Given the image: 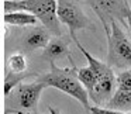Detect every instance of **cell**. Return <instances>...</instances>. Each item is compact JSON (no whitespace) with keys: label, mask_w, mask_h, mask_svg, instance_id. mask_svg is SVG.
Listing matches in <instances>:
<instances>
[{"label":"cell","mask_w":131,"mask_h":114,"mask_svg":"<svg viewBox=\"0 0 131 114\" xmlns=\"http://www.w3.org/2000/svg\"><path fill=\"white\" fill-rule=\"evenodd\" d=\"M51 71L47 73L41 75L37 77V80L42 82L47 87H55L59 89L61 92L72 96L76 99L80 104L83 106L86 111L90 110L89 104V92L86 87L80 83V80L76 76V69L78 68H58L55 63H49Z\"/></svg>","instance_id":"obj_1"},{"label":"cell","mask_w":131,"mask_h":114,"mask_svg":"<svg viewBox=\"0 0 131 114\" xmlns=\"http://www.w3.org/2000/svg\"><path fill=\"white\" fill-rule=\"evenodd\" d=\"M4 13L28 12L41 21L57 37H62L61 21L58 18V2L57 0H4Z\"/></svg>","instance_id":"obj_2"},{"label":"cell","mask_w":131,"mask_h":114,"mask_svg":"<svg viewBox=\"0 0 131 114\" xmlns=\"http://www.w3.org/2000/svg\"><path fill=\"white\" fill-rule=\"evenodd\" d=\"M73 42L76 44L78 49L83 54V56L88 61V65L93 69V72L97 76V83L94 86L93 92L89 94V97L92 99V101L94 103V106H100L103 103L107 104V101L111 99V96L114 94V89L117 86V77L114 76L111 68L107 63L99 61L97 58H94L85 47L80 44V41L78 40V37H72Z\"/></svg>","instance_id":"obj_3"},{"label":"cell","mask_w":131,"mask_h":114,"mask_svg":"<svg viewBox=\"0 0 131 114\" xmlns=\"http://www.w3.org/2000/svg\"><path fill=\"white\" fill-rule=\"evenodd\" d=\"M108 52L107 61L110 66L118 69H131V40L127 37L118 21H111L107 35Z\"/></svg>","instance_id":"obj_4"},{"label":"cell","mask_w":131,"mask_h":114,"mask_svg":"<svg viewBox=\"0 0 131 114\" xmlns=\"http://www.w3.org/2000/svg\"><path fill=\"white\" fill-rule=\"evenodd\" d=\"M86 3L92 7V10L103 23L106 35L110 32L111 21H118L124 26L127 24L125 17L130 10L128 0H86Z\"/></svg>","instance_id":"obj_5"},{"label":"cell","mask_w":131,"mask_h":114,"mask_svg":"<svg viewBox=\"0 0 131 114\" xmlns=\"http://www.w3.org/2000/svg\"><path fill=\"white\" fill-rule=\"evenodd\" d=\"M58 2V18L61 24H65L69 28L71 38L76 35L78 30H93L89 17L83 13L82 7L76 0H57Z\"/></svg>","instance_id":"obj_6"},{"label":"cell","mask_w":131,"mask_h":114,"mask_svg":"<svg viewBox=\"0 0 131 114\" xmlns=\"http://www.w3.org/2000/svg\"><path fill=\"white\" fill-rule=\"evenodd\" d=\"M45 87L47 86L37 79H35V82L31 83H21L18 86V93H17L18 106L21 108H34Z\"/></svg>","instance_id":"obj_7"},{"label":"cell","mask_w":131,"mask_h":114,"mask_svg":"<svg viewBox=\"0 0 131 114\" xmlns=\"http://www.w3.org/2000/svg\"><path fill=\"white\" fill-rule=\"evenodd\" d=\"M42 58L48 61L49 63H55V61L62 59V58H68L71 62L72 68H76L75 62L72 59L71 51H69V41L63 37H55L49 41V44L44 48Z\"/></svg>","instance_id":"obj_8"},{"label":"cell","mask_w":131,"mask_h":114,"mask_svg":"<svg viewBox=\"0 0 131 114\" xmlns=\"http://www.w3.org/2000/svg\"><path fill=\"white\" fill-rule=\"evenodd\" d=\"M52 32L49 31L45 27H34L31 28L28 32L26 34V37L21 41V45H23V49L27 52L31 51H37V49H44L47 45L49 44Z\"/></svg>","instance_id":"obj_9"},{"label":"cell","mask_w":131,"mask_h":114,"mask_svg":"<svg viewBox=\"0 0 131 114\" xmlns=\"http://www.w3.org/2000/svg\"><path fill=\"white\" fill-rule=\"evenodd\" d=\"M107 107L113 110H118L123 113L131 111V90H120L117 89L111 99L107 101Z\"/></svg>","instance_id":"obj_10"},{"label":"cell","mask_w":131,"mask_h":114,"mask_svg":"<svg viewBox=\"0 0 131 114\" xmlns=\"http://www.w3.org/2000/svg\"><path fill=\"white\" fill-rule=\"evenodd\" d=\"M4 23L9 26L16 27H27L37 24L38 18L34 14L27 12H13V13H4Z\"/></svg>","instance_id":"obj_11"},{"label":"cell","mask_w":131,"mask_h":114,"mask_svg":"<svg viewBox=\"0 0 131 114\" xmlns=\"http://www.w3.org/2000/svg\"><path fill=\"white\" fill-rule=\"evenodd\" d=\"M31 76H35V73L28 72V71H26V72H10V71H6L4 80H3V83H4V89H3L4 96H9L16 86H20L21 80L27 79V77H31Z\"/></svg>","instance_id":"obj_12"},{"label":"cell","mask_w":131,"mask_h":114,"mask_svg":"<svg viewBox=\"0 0 131 114\" xmlns=\"http://www.w3.org/2000/svg\"><path fill=\"white\" fill-rule=\"evenodd\" d=\"M76 76H78V79L80 80V83L86 87V90L89 92V94H90L92 92H93L96 83H97V76L93 72V69L89 65L85 66V68H79V69H76Z\"/></svg>","instance_id":"obj_13"},{"label":"cell","mask_w":131,"mask_h":114,"mask_svg":"<svg viewBox=\"0 0 131 114\" xmlns=\"http://www.w3.org/2000/svg\"><path fill=\"white\" fill-rule=\"evenodd\" d=\"M6 66H7L6 71H10V72H26L27 71V59L24 56V54L17 52V54H13L7 58Z\"/></svg>","instance_id":"obj_14"},{"label":"cell","mask_w":131,"mask_h":114,"mask_svg":"<svg viewBox=\"0 0 131 114\" xmlns=\"http://www.w3.org/2000/svg\"><path fill=\"white\" fill-rule=\"evenodd\" d=\"M117 89L120 90H131V69L123 71L117 75Z\"/></svg>","instance_id":"obj_15"},{"label":"cell","mask_w":131,"mask_h":114,"mask_svg":"<svg viewBox=\"0 0 131 114\" xmlns=\"http://www.w3.org/2000/svg\"><path fill=\"white\" fill-rule=\"evenodd\" d=\"M89 113H92V114H125L123 111L113 110V108H108V107H100V106H90Z\"/></svg>","instance_id":"obj_16"},{"label":"cell","mask_w":131,"mask_h":114,"mask_svg":"<svg viewBox=\"0 0 131 114\" xmlns=\"http://www.w3.org/2000/svg\"><path fill=\"white\" fill-rule=\"evenodd\" d=\"M125 27L128 28V31H130V34H131V7H130V10H128V13H127V17H125Z\"/></svg>","instance_id":"obj_17"},{"label":"cell","mask_w":131,"mask_h":114,"mask_svg":"<svg viewBox=\"0 0 131 114\" xmlns=\"http://www.w3.org/2000/svg\"><path fill=\"white\" fill-rule=\"evenodd\" d=\"M127 114H131V111H130V113H127Z\"/></svg>","instance_id":"obj_18"}]
</instances>
